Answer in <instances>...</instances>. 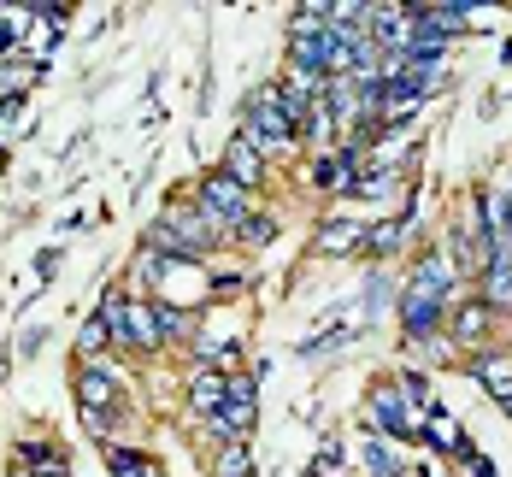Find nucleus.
Masks as SVG:
<instances>
[{
	"mask_svg": "<svg viewBox=\"0 0 512 477\" xmlns=\"http://www.w3.org/2000/svg\"><path fill=\"white\" fill-rule=\"evenodd\" d=\"M106 460H112V472H118V477H159L154 460H142V454H124V448H106Z\"/></svg>",
	"mask_w": 512,
	"mask_h": 477,
	"instance_id": "14",
	"label": "nucleus"
},
{
	"mask_svg": "<svg viewBox=\"0 0 512 477\" xmlns=\"http://www.w3.org/2000/svg\"><path fill=\"white\" fill-rule=\"evenodd\" d=\"M106 336H112V330H106V318H89V324H83V354H101Z\"/></svg>",
	"mask_w": 512,
	"mask_h": 477,
	"instance_id": "19",
	"label": "nucleus"
},
{
	"mask_svg": "<svg viewBox=\"0 0 512 477\" xmlns=\"http://www.w3.org/2000/svg\"><path fill=\"white\" fill-rule=\"evenodd\" d=\"M483 307L489 313H512V248H495V260L483 271Z\"/></svg>",
	"mask_w": 512,
	"mask_h": 477,
	"instance_id": "7",
	"label": "nucleus"
},
{
	"mask_svg": "<svg viewBox=\"0 0 512 477\" xmlns=\"http://www.w3.org/2000/svg\"><path fill=\"white\" fill-rule=\"evenodd\" d=\"M507 413H512V407H507Z\"/></svg>",
	"mask_w": 512,
	"mask_h": 477,
	"instance_id": "23",
	"label": "nucleus"
},
{
	"mask_svg": "<svg viewBox=\"0 0 512 477\" xmlns=\"http://www.w3.org/2000/svg\"><path fill=\"white\" fill-rule=\"evenodd\" d=\"M371 419L383 424L389 436H418V430L430 424V413L412 407L407 395H401V383H377V389H371Z\"/></svg>",
	"mask_w": 512,
	"mask_h": 477,
	"instance_id": "4",
	"label": "nucleus"
},
{
	"mask_svg": "<svg viewBox=\"0 0 512 477\" xmlns=\"http://www.w3.org/2000/svg\"><path fill=\"white\" fill-rule=\"evenodd\" d=\"M460 477H495V472H489L483 454H460Z\"/></svg>",
	"mask_w": 512,
	"mask_h": 477,
	"instance_id": "21",
	"label": "nucleus"
},
{
	"mask_svg": "<svg viewBox=\"0 0 512 477\" xmlns=\"http://www.w3.org/2000/svg\"><path fill=\"white\" fill-rule=\"evenodd\" d=\"M254 383L248 377H230V389H224V401H218V413H212V430L218 436H242V430H254Z\"/></svg>",
	"mask_w": 512,
	"mask_h": 477,
	"instance_id": "5",
	"label": "nucleus"
},
{
	"mask_svg": "<svg viewBox=\"0 0 512 477\" xmlns=\"http://www.w3.org/2000/svg\"><path fill=\"white\" fill-rule=\"evenodd\" d=\"M101 318H106V330H112V342H118V348H130V354H136V348H165L154 307H148V301H130L124 289H112V295H106Z\"/></svg>",
	"mask_w": 512,
	"mask_h": 477,
	"instance_id": "2",
	"label": "nucleus"
},
{
	"mask_svg": "<svg viewBox=\"0 0 512 477\" xmlns=\"http://www.w3.org/2000/svg\"><path fill=\"white\" fill-rule=\"evenodd\" d=\"M401 236H407V218H383V224L365 230V254H395Z\"/></svg>",
	"mask_w": 512,
	"mask_h": 477,
	"instance_id": "12",
	"label": "nucleus"
},
{
	"mask_svg": "<svg viewBox=\"0 0 512 477\" xmlns=\"http://www.w3.org/2000/svg\"><path fill=\"white\" fill-rule=\"evenodd\" d=\"M430 436H436L442 448H460V424H454V419H442V413L430 419Z\"/></svg>",
	"mask_w": 512,
	"mask_h": 477,
	"instance_id": "20",
	"label": "nucleus"
},
{
	"mask_svg": "<svg viewBox=\"0 0 512 477\" xmlns=\"http://www.w3.org/2000/svg\"><path fill=\"white\" fill-rule=\"evenodd\" d=\"M218 477H248V454H242V448H230V460L218 466Z\"/></svg>",
	"mask_w": 512,
	"mask_h": 477,
	"instance_id": "22",
	"label": "nucleus"
},
{
	"mask_svg": "<svg viewBox=\"0 0 512 477\" xmlns=\"http://www.w3.org/2000/svg\"><path fill=\"white\" fill-rule=\"evenodd\" d=\"M318 248H324V254H342V248H365V230H359V224H330V230H318Z\"/></svg>",
	"mask_w": 512,
	"mask_h": 477,
	"instance_id": "13",
	"label": "nucleus"
},
{
	"mask_svg": "<svg viewBox=\"0 0 512 477\" xmlns=\"http://www.w3.org/2000/svg\"><path fill=\"white\" fill-rule=\"evenodd\" d=\"M483 324H489V307H465V313H454V336H483Z\"/></svg>",
	"mask_w": 512,
	"mask_h": 477,
	"instance_id": "16",
	"label": "nucleus"
},
{
	"mask_svg": "<svg viewBox=\"0 0 512 477\" xmlns=\"http://www.w3.org/2000/svg\"><path fill=\"white\" fill-rule=\"evenodd\" d=\"M242 136L254 142L259 154H283V148H295V136H301V106L283 95V83H265V89L248 95Z\"/></svg>",
	"mask_w": 512,
	"mask_h": 477,
	"instance_id": "1",
	"label": "nucleus"
},
{
	"mask_svg": "<svg viewBox=\"0 0 512 477\" xmlns=\"http://www.w3.org/2000/svg\"><path fill=\"white\" fill-rule=\"evenodd\" d=\"M77 395H83V419H89V413H95V419H112V407H118V389H112V377H106L101 366H83Z\"/></svg>",
	"mask_w": 512,
	"mask_h": 477,
	"instance_id": "8",
	"label": "nucleus"
},
{
	"mask_svg": "<svg viewBox=\"0 0 512 477\" xmlns=\"http://www.w3.org/2000/svg\"><path fill=\"white\" fill-rule=\"evenodd\" d=\"M271 230H277V224H271L265 212H254V218H248V224H242L236 236H242V242H271Z\"/></svg>",
	"mask_w": 512,
	"mask_h": 477,
	"instance_id": "18",
	"label": "nucleus"
},
{
	"mask_svg": "<svg viewBox=\"0 0 512 477\" xmlns=\"http://www.w3.org/2000/svg\"><path fill=\"white\" fill-rule=\"evenodd\" d=\"M401 324H407L412 336H430L436 324H442V301H430V295H401Z\"/></svg>",
	"mask_w": 512,
	"mask_h": 477,
	"instance_id": "10",
	"label": "nucleus"
},
{
	"mask_svg": "<svg viewBox=\"0 0 512 477\" xmlns=\"http://www.w3.org/2000/svg\"><path fill=\"white\" fill-rule=\"evenodd\" d=\"M159 318V336H189V313H177V307H154Z\"/></svg>",
	"mask_w": 512,
	"mask_h": 477,
	"instance_id": "17",
	"label": "nucleus"
},
{
	"mask_svg": "<svg viewBox=\"0 0 512 477\" xmlns=\"http://www.w3.org/2000/svg\"><path fill=\"white\" fill-rule=\"evenodd\" d=\"M477 377L489 383V395H495L501 407H512V360L507 354H477Z\"/></svg>",
	"mask_w": 512,
	"mask_h": 477,
	"instance_id": "11",
	"label": "nucleus"
},
{
	"mask_svg": "<svg viewBox=\"0 0 512 477\" xmlns=\"http://www.w3.org/2000/svg\"><path fill=\"white\" fill-rule=\"evenodd\" d=\"M224 177H236V183H242L248 195H254L259 183H265V165H259V148L248 142V136H242V130H236V142L224 148Z\"/></svg>",
	"mask_w": 512,
	"mask_h": 477,
	"instance_id": "6",
	"label": "nucleus"
},
{
	"mask_svg": "<svg viewBox=\"0 0 512 477\" xmlns=\"http://www.w3.org/2000/svg\"><path fill=\"white\" fill-rule=\"evenodd\" d=\"M224 389H230V377H224L218 366H195V377H189V407L212 419V413H218V401H224Z\"/></svg>",
	"mask_w": 512,
	"mask_h": 477,
	"instance_id": "9",
	"label": "nucleus"
},
{
	"mask_svg": "<svg viewBox=\"0 0 512 477\" xmlns=\"http://www.w3.org/2000/svg\"><path fill=\"white\" fill-rule=\"evenodd\" d=\"M201 207H206V218L224 230V236H236L248 218H254V207H248V189L236 183V177H224V171H212L201 183Z\"/></svg>",
	"mask_w": 512,
	"mask_h": 477,
	"instance_id": "3",
	"label": "nucleus"
},
{
	"mask_svg": "<svg viewBox=\"0 0 512 477\" xmlns=\"http://www.w3.org/2000/svg\"><path fill=\"white\" fill-rule=\"evenodd\" d=\"M36 12H0V59H12V42H18V30L30 24Z\"/></svg>",
	"mask_w": 512,
	"mask_h": 477,
	"instance_id": "15",
	"label": "nucleus"
}]
</instances>
